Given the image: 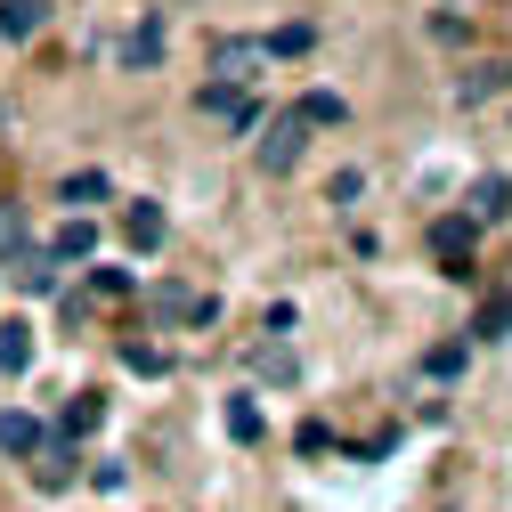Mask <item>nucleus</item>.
Instances as JSON below:
<instances>
[{"label": "nucleus", "mask_w": 512, "mask_h": 512, "mask_svg": "<svg viewBox=\"0 0 512 512\" xmlns=\"http://www.w3.org/2000/svg\"><path fill=\"white\" fill-rule=\"evenodd\" d=\"M25 366H33V326H25V317H0V374L17 382Z\"/></svg>", "instance_id": "9d476101"}, {"label": "nucleus", "mask_w": 512, "mask_h": 512, "mask_svg": "<svg viewBox=\"0 0 512 512\" xmlns=\"http://www.w3.org/2000/svg\"><path fill=\"white\" fill-rule=\"evenodd\" d=\"M106 196H114L106 171H66V179H57V204H66V212H98Z\"/></svg>", "instance_id": "0eeeda50"}, {"label": "nucleus", "mask_w": 512, "mask_h": 512, "mask_svg": "<svg viewBox=\"0 0 512 512\" xmlns=\"http://www.w3.org/2000/svg\"><path fill=\"white\" fill-rule=\"evenodd\" d=\"M496 90H512V57H504V66H472V74L456 82L464 106H480V98H496Z\"/></svg>", "instance_id": "ddd939ff"}, {"label": "nucleus", "mask_w": 512, "mask_h": 512, "mask_svg": "<svg viewBox=\"0 0 512 512\" xmlns=\"http://www.w3.org/2000/svg\"><path fill=\"white\" fill-rule=\"evenodd\" d=\"M472 334H480V342L512 334V293H488V301H480V317H472Z\"/></svg>", "instance_id": "dca6fc26"}, {"label": "nucleus", "mask_w": 512, "mask_h": 512, "mask_svg": "<svg viewBox=\"0 0 512 512\" xmlns=\"http://www.w3.org/2000/svg\"><path fill=\"white\" fill-rule=\"evenodd\" d=\"M106 423V391H74L66 407H57V439H90Z\"/></svg>", "instance_id": "423d86ee"}, {"label": "nucleus", "mask_w": 512, "mask_h": 512, "mask_svg": "<svg viewBox=\"0 0 512 512\" xmlns=\"http://www.w3.org/2000/svg\"><path fill=\"white\" fill-rule=\"evenodd\" d=\"M196 106H204L212 122H228V131H252V122H261V98H252L244 82H220V74L196 90Z\"/></svg>", "instance_id": "f257e3e1"}, {"label": "nucleus", "mask_w": 512, "mask_h": 512, "mask_svg": "<svg viewBox=\"0 0 512 512\" xmlns=\"http://www.w3.org/2000/svg\"><path fill=\"white\" fill-rule=\"evenodd\" d=\"M423 374H431V382H447V374H464V350H456V342H447V350H431V358H423Z\"/></svg>", "instance_id": "b1692460"}, {"label": "nucleus", "mask_w": 512, "mask_h": 512, "mask_svg": "<svg viewBox=\"0 0 512 512\" xmlns=\"http://www.w3.org/2000/svg\"><path fill=\"white\" fill-rule=\"evenodd\" d=\"M122 366H139V374H163V366H171V358H163V350H155V342H122Z\"/></svg>", "instance_id": "5701e85b"}, {"label": "nucleus", "mask_w": 512, "mask_h": 512, "mask_svg": "<svg viewBox=\"0 0 512 512\" xmlns=\"http://www.w3.org/2000/svg\"><path fill=\"white\" fill-rule=\"evenodd\" d=\"M82 480H90V488H98V496H114V488H122V480H131V472H122V464H114V456H106V464H90V472H82Z\"/></svg>", "instance_id": "393cba45"}, {"label": "nucleus", "mask_w": 512, "mask_h": 512, "mask_svg": "<svg viewBox=\"0 0 512 512\" xmlns=\"http://www.w3.org/2000/svg\"><path fill=\"white\" fill-rule=\"evenodd\" d=\"M25 472H33V488H41V496H57V488H74V480H82V464H74V439H57V431H41V447H33V464H25Z\"/></svg>", "instance_id": "7ed1b4c3"}, {"label": "nucleus", "mask_w": 512, "mask_h": 512, "mask_svg": "<svg viewBox=\"0 0 512 512\" xmlns=\"http://www.w3.org/2000/svg\"><path fill=\"white\" fill-rule=\"evenodd\" d=\"M41 17H49V0H0V33H9V41H33Z\"/></svg>", "instance_id": "f8f14e48"}, {"label": "nucleus", "mask_w": 512, "mask_h": 512, "mask_svg": "<svg viewBox=\"0 0 512 512\" xmlns=\"http://www.w3.org/2000/svg\"><path fill=\"white\" fill-rule=\"evenodd\" d=\"M301 122H309V131H326V122H342V98H334V90H309V98H301Z\"/></svg>", "instance_id": "aec40b11"}, {"label": "nucleus", "mask_w": 512, "mask_h": 512, "mask_svg": "<svg viewBox=\"0 0 512 512\" xmlns=\"http://www.w3.org/2000/svg\"><path fill=\"white\" fill-rule=\"evenodd\" d=\"M17 285H25V293H57V261H49V252H25Z\"/></svg>", "instance_id": "6ab92c4d"}, {"label": "nucleus", "mask_w": 512, "mask_h": 512, "mask_svg": "<svg viewBox=\"0 0 512 512\" xmlns=\"http://www.w3.org/2000/svg\"><path fill=\"white\" fill-rule=\"evenodd\" d=\"M261 49H269V57H309V49H317V25H277Z\"/></svg>", "instance_id": "f3484780"}, {"label": "nucleus", "mask_w": 512, "mask_h": 512, "mask_svg": "<svg viewBox=\"0 0 512 512\" xmlns=\"http://www.w3.org/2000/svg\"><path fill=\"white\" fill-rule=\"evenodd\" d=\"M90 293L98 301H122V293H131V269H90Z\"/></svg>", "instance_id": "4be33fe9"}, {"label": "nucleus", "mask_w": 512, "mask_h": 512, "mask_svg": "<svg viewBox=\"0 0 512 512\" xmlns=\"http://www.w3.org/2000/svg\"><path fill=\"white\" fill-rule=\"evenodd\" d=\"M25 252V204H0V261Z\"/></svg>", "instance_id": "412c9836"}, {"label": "nucleus", "mask_w": 512, "mask_h": 512, "mask_svg": "<svg viewBox=\"0 0 512 512\" xmlns=\"http://www.w3.org/2000/svg\"><path fill=\"white\" fill-rule=\"evenodd\" d=\"M122 236H131V252H163V204H131V212H122Z\"/></svg>", "instance_id": "1a4fd4ad"}, {"label": "nucleus", "mask_w": 512, "mask_h": 512, "mask_svg": "<svg viewBox=\"0 0 512 512\" xmlns=\"http://www.w3.org/2000/svg\"><path fill=\"white\" fill-rule=\"evenodd\" d=\"M122 66H131V74H155V66H163V17H155V9L131 25V41H122Z\"/></svg>", "instance_id": "39448f33"}, {"label": "nucleus", "mask_w": 512, "mask_h": 512, "mask_svg": "<svg viewBox=\"0 0 512 512\" xmlns=\"http://www.w3.org/2000/svg\"><path fill=\"white\" fill-rule=\"evenodd\" d=\"M41 252H49V261H90V252H98V228H90V212H74L66 228H57V236L41 244Z\"/></svg>", "instance_id": "6e6552de"}, {"label": "nucleus", "mask_w": 512, "mask_h": 512, "mask_svg": "<svg viewBox=\"0 0 512 512\" xmlns=\"http://www.w3.org/2000/svg\"><path fill=\"white\" fill-rule=\"evenodd\" d=\"M0 447H9V456H33V447H41V415L9 407V415H0Z\"/></svg>", "instance_id": "4468645a"}, {"label": "nucleus", "mask_w": 512, "mask_h": 512, "mask_svg": "<svg viewBox=\"0 0 512 512\" xmlns=\"http://www.w3.org/2000/svg\"><path fill=\"white\" fill-rule=\"evenodd\" d=\"M301 147H309V122H301V106H285V114L269 122V139H261V171L285 179V171L301 163Z\"/></svg>", "instance_id": "f03ea898"}, {"label": "nucleus", "mask_w": 512, "mask_h": 512, "mask_svg": "<svg viewBox=\"0 0 512 512\" xmlns=\"http://www.w3.org/2000/svg\"><path fill=\"white\" fill-rule=\"evenodd\" d=\"M504 212H512V179H480V187H472V220L488 228V220H504Z\"/></svg>", "instance_id": "2eb2a0df"}, {"label": "nucleus", "mask_w": 512, "mask_h": 512, "mask_svg": "<svg viewBox=\"0 0 512 512\" xmlns=\"http://www.w3.org/2000/svg\"><path fill=\"white\" fill-rule=\"evenodd\" d=\"M261 57H269L261 41H220V57H212V74H220V82H252V66H261Z\"/></svg>", "instance_id": "9b49d317"}, {"label": "nucleus", "mask_w": 512, "mask_h": 512, "mask_svg": "<svg viewBox=\"0 0 512 512\" xmlns=\"http://www.w3.org/2000/svg\"><path fill=\"white\" fill-rule=\"evenodd\" d=\"M472 236H480V220H472V212H447V220H431V252L447 261V277H472Z\"/></svg>", "instance_id": "20e7f679"}, {"label": "nucleus", "mask_w": 512, "mask_h": 512, "mask_svg": "<svg viewBox=\"0 0 512 512\" xmlns=\"http://www.w3.org/2000/svg\"><path fill=\"white\" fill-rule=\"evenodd\" d=\"M228 439H244V447H252V439H261V407H252L244 391L228 399Z\"/></svg>", "instance_id": "a211bd4d"}]
</instances>
